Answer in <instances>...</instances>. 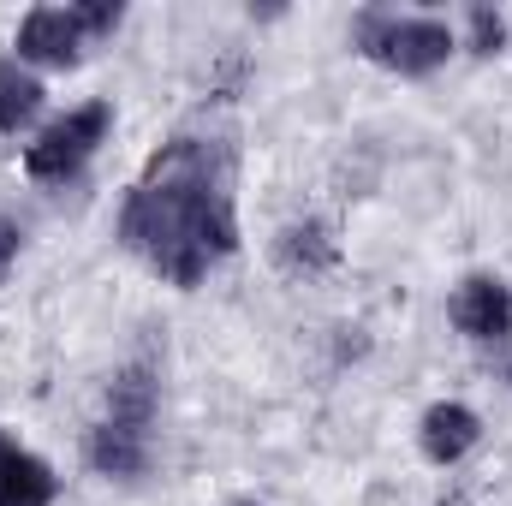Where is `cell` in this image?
I'll return each mask as SVG.
<instances>
[{
  "label": "cell",
  "instance_id": "cell-12",
  "mask_svg": "<svg viewBox=\"0 0 512 506\" xmlns=\"http://www.w3.org/2000/svg\"><path fill=\"white\" fill-rule=\"evenodd\" d=\"M18 245H24V233H18V221H6V215H0V280H6V268L18 262Z\"/></svg>",
  "mask_w": 512,
  "mask_h": 506
},
{
  "label": "cell",
  "instance_id": "cell-6",
  "mask_svg": "<svg viewBox=\"0 0 512 506\" xmlns=\"http://www.w3.org/2000/svg\"><path fill=\"white\" fill-rule=\"evenodd\" d=\"M453 328L477 346H501L512 340V286L495 274H471L453 292Z\"/></svg>",
  "mask_w": 512,
  "mask_h": 506
},
{
  "label": "cell",
  "instance_id": "cell-3",
  "mask_svg": "<svg viewBox=\"0 0 512 506\" xmlns=\"http://www.w3.org/2000/svg\"><path fill=\"white\" fill-rule=\"evenodd\" d=\"M352 42H358V54H370L376 66L399 72V78H429L459 48L441 18H411V12H382V6L352 18Z\"/></svg>",
  "mask_w": 512,
  "mask_h": 506
},
{
  "label": "cell",
  "instance_id": "cell-5",
  "mask_svg": "<svg viewBox=\"0 0 512 506\" xmlns=\"http://www.w3.org/2000/svg\"><path fill=\"white\" fill-rule=\"evenodd\" d=\"M108 126H114V102H84V108H72L66 120L42 126V137L24 149V173L42 179V185H66V179H78L84 161L102 149Z\"/></svg>",
  "mask_w": 512,
  "mask_h": 506
},
{
  "label": "cell",
  "instance_id": "cell-11",
  "mask_svg": "<svg viewBox=\"0 0 512 506\" xmlns=\"http://www.w3.org/2000/svg\"><path fill=\"white\" fill-rule=\"evenodd\" d=\"M465 24H471V48H477V54H501V42H507V24H501V12H489V6H471V12H465Z\"/></svg>",
  "mask_w": 512,
  "mask_h": 506
},
{
  "label": "cell",
  "instance_id": "cell-7",
  "mask_svg": "<svg viewBox=\"0 0 512 506\" xmlns=\"http://www.w3.org/2000/svg\"><path fill=\"white\" fill-rule=\"evenodd\" d=\"M417 441H423V459H429V465H459V459L483 441V417H477L471 405H459V399H441V405L423 411Z\"/></svg>",
  "mask_w": 512,
  "mask_h": 506
},
{
  "label": "cell",
  "instance_id": "cell-13",
  "mask_svg": "<svg viewBox=\"0 0 512 506\" xmlns=\"http://www.w3.org/2000/svg\"><path fill=\"white\" fill-rule=\"evenodd\" d=\"M507 381H512V370H507Z\"/></svg>",
  "mask_w": 512,
  "mask_h": 506
},
{
  "label": "cell",
  "instance_id": "cell-4",
  "mask_svg": "<svg viewBox=\"0 0 512 506\" xmlns=\"http://www.w3.org/2000/svg\"><path fill=\"white\" fill-rule=\"evenodd\" d=\"M120 18L126 12L114 0H96V6H36L18 24V60L24 66H78L96 36L120 30Z\"/></svg>",
  "mask_w": 512,
  "mask_h": 506
},
{
  "label": "cell",
  "instance_id": "cell-10",
  "mask_svg": "<svg viewBox=\"0 0 512 506\" xmlns=\"http://www.w3.org/2000/svg\"><path fill=\"white\" fill-rule=\"evenodd\" d=\"M274 256H280V268H286V274H316V268H328V262H334V239H328V227H322V221H298V227H286V233H280Z\"/></svg>",
  "mask_w": 512,
  "mask_h": 506
},
{
  "label": "cell",
  "instance_id": "cell-2",
  "mask_svg": "<svg viewBox=\"0 0 512 506\" xmlns=\"http://www.w3.org/2000/svg\"><path fill=\"white\" fill-rule=\"evenodd\" d=\"M155 411H161V387H155V364H126L108 381V405L102 423L90 435V465L102 477H143L155 459Z\"/></svg>",
  "mask_w": 512,
  "mask_h": 506
},
{
  "label": "cell",
  "instance_id": "cell-1",
  "mask_svg": "<svg viewBox=\"0 0 512 506\" xmlns=\"http://www.w3.org/2000/svg\"><path fill=\"white\" fill-rule=\"evenodd\" d=\"M120 245L167 286H203L215 262L239 251L233 143L215 131L167 137L137 173L120 209Z\"/></svg>",
  "mask_w": 512,
  "mask_h": 506
},
{
  "label": "cell",
  "instance_id": "cell-9",
  "mask_svg": "<svg viewBox=\"0 0 512 506\" xmlns=\"http://www.w3.org/2000/svg\"><path fill=\"white\" fill-rule=\"evenodd\" d=\"M42 78L24 60H0V131H24L42 114Z\"/></svg>",
  "mask_w": 512,
  "mask_h": 506
},
{
  "label": "cell",
  "instance_id": "cell-8",
  "mask_svg": "<svg viewBox=\"0 0 512 506\" xmlns=\"http://www.w3.org/2000/svg\"><path fill=\"white\" fill-rule=\"evenodd\" d=\"M60 477L18 441L0 435V506H54Z\"/></svg>",
  "mask_w": 512,
  "mask_h": 506
}]
</instances>
